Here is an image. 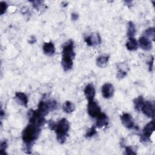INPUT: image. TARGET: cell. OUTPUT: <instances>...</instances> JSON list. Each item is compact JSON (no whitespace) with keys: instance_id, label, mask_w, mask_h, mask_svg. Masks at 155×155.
<instances>
[{"instance_id":"obj_1","label":"cell","mask_w":155,"mask_h":155,"mask_svg":"<svg viewBox=\"0 0 155 155\" xmlns=\"http://www.w3.org/2000/svg\"><path fill=\"white\" fill-rule=\"evenodd\" d=\"M40 132V127L31 123H30L22 131V138L25 145L26 151H28L27 153H31L33 144L39 137Z\"/></svg>"},{"instance_id":"obj_2","label":"cell","mask_w":155,"mask_h":155,"mask_svg":"<svg viewBox=\"0 0 155 155\" xmlns=\"http://www.w3.org/2000/svg\"><path fill=\"white\" fill-rule=\"evenodd\" d=\"M74 56L73 41L70 39L64 44L62 48L61 64L65 71H68L72 68Z\"/></svg>"},{"instance_id":"obj_3","label":"cell","mask_w":155,"mask_h":155,"mask_svg":"<svg viewBox=\"0 0 155 155\" xmlns=\"http://www.w3.org/2000/svg\"><path fill=\"white\" fill-rule=\"evenodd\" d=\"M69 129V122L65 118L61 119L57 124L55 131L56 138L60 143H64L67 137V132Z\"/></svg>"},{"instance_id":"obj_4","label":"cell","mask_w":155,"mask_h":155,"mask_svg":"<svg viewBox=\"0 0 155 155\" xmlns=\"http://www.w3.org/2000/svg\"><path fill=\"white\" fill-rule=\"evenodd\" d=\"M87 111L88 114L92 117H96L101 113L100 107L94 100L88 101L87 104Z\"/></svg>"},{"instance_id":"obj_5","label":"cell","mask_w":155,"mask_h":155,"mask_svg":"<svg viewBox=\"0 0 155 155\" xmlns=\"http://www.w3.org/2000/svg\"><path fill=\"white\" fill-rule=\"evenodd\" d=\"M120 120L122 124L128 129H132L135 126L134 119L129 113H123L120 116Z\"/></svg>"},{"instance_id":"obj_6","label":"cell","mask_w":155,"mask_h":155,"mask_svg":"<svg viewBox=\"0 0 155 155\" xmlns=\"http://www.w3.org/2000/svg\"><path fill=\"white\" fill-rule=\"evenodd\" d=\"M85 41L89 46L99 45L101 43V38L98 33H93L90 36L85 38Z\"/></svg>"},{"instance_id":"obj_7","label":"cell","mask_w":155,"mask_h":155,"mask_svg":"<svg viewBox=\"0 0 155 155\" xmlns=\"http://www.w3.org/2000/svg\"><path fill=\"white\" fill-rule=\"evenodd\" d=\"M141 110L146 116L152 118L154 117V107L151 102L149 101L145 102Z\"/></svg>"},{"instance_id":"obj_8","label":"cell","mask_w":155,"mask_h":155,"mask_svg":"<svg viewBox=\"0 0 155 155\" xmlns=\"http://www.w3.org/2000/svg\"><path fill=\"white\" fill-rule=\"evenodd\" d=\"M102 96L105 99H108L111 97L114 93L113 85L110 83L104 84L101 88Z\"/></svg>"},{"instance_id":"obj_9","label":"cell","mask_w":155,"mask_h":155,"mask_svg":"<svg viewBox=\"0 0 155 155\" xmlns=\"http://www.w3.org/2000/svg\"><path fill=\"white\" fill-rule=\"evenodd\" d=\"M108 124V118L107 116L104 113H101L96 117V127L98 128H102L103 127L107 126Z\"/></svg>"},{"instance_id":"obj_10","label":"cell","mask_w":155,"mask_h":155,"mask_svg":"<svg viewBox=\"0 0 155 155\" xmlns=\"http://www.w3.org/2000/svg\"><path fill=\"white\" fill-rule=\"evenodd\" d=\"M15 99L19 105L26 108L27 107L28 97L25 93L22 92H16Z\"/></svg>"},{"instance_id":"obj_11","label":"cell","mask_w":155,"mask_h":155,"mask_svg":"<svg viewBox=\"0 0 155 155\" xmlns=\"http://www.w3.org/2000/svg\"><path fill=\"white\" fill-rule=\"evenodd\" d=\"M84 92L85 96L86 97L87 99H88V101L93 100L96 92H95V88L91 84H88L85 86Z\"/></svg>"},{"instance_id":"obj_12","label":"cell","mask_w":155,"mask_h":155,"mask_svg":"<svg viewBox=\"0 0 155 155\" xmlns=\"http://www.w3.org/2000/svg\"><path fill=\"white\" fill-rule=\"evenodd\" d=\"M154 130V121L152 120V121L148 122L144 127V128L143 129V133L142 135L148 139H150V136H151Z\"/></svg>"},{"instance_id":"obj_13","label":"cell","mask_w":155,"mask_h":155,"mask_svg":"<svg viewBox=\"0 0 155 155\" xmlns=\"http://www.w3.org/2000/svg\"><path fill=\"white\" fill-rule=\"evenodd\" d=\"M139 45L142 49L145 51L150 50L152 48V44L151 41L143 36L139 38Z\"/></svg>"},{"instance_id":"obj_14","label":"cell","mask_w":155,"mask_h":155,"mask_svg":"<svg viewBox=\"0 0 155 155\" xmlns=\"http://www.w3.org/2000/svg\"><path fill=\"white\" fill-rule=\"evenodd\" d=\"M43 51L45 54L51 56L55 52L54 45L52 42H48L44 43L43 45Z\"/></svg>"},{"instance_id":"obj_15","label":"cell","mask_w":155,"mask_h":155,"mask_svg":"<svg viewBox=\"0 0 155 155\" xmlns=\"http://www.w3.org/2000/svg\"><path fill=\"white\" fill-rule=\"evenodd\" d=\"M36 110L39 112V113H40L42 116H44L47 114L50 111L46 101H40V102L38 104V108Z\"/></svg>"},{"instance_id":"obj_16","label":"cell","mask_w":155,"mask_h":155,"mask_svg":"<svg viewBox=\"0 0 155 155\" xmlns=\"http://www.w3.org/2000/svg\"><path fill=\"white\" fill-rule=\"evenodd\" d=\"M137 47H138V43L136 39L133 37L129 38L126 43L127 48L130 51H134L137 50Z\"/></svg>"},{"instance_id":"obj_17","label":"cell","mask_w":155,"mask_h":155,"mask_svg":"<svg viewBox=\"0 0 155 155\" xmlns=\"http://www.w3.org/2000/svg\"><path fill=\"white\" fill-rule=\"evenodd\" d=\"M133 103H134V108L137 111H139L142 110V108L145 102H144V99L143 97L142 96H139L133 100Z\"/></svg>"},{"instance_id":"obj_18","label":"cell","mask_w":155,"mask_h":155,"mask_svg":"<svg viewBox=\"0 0 155 155\" xmlns=\"http://www.w3.org/2000/svg\"><path fill=\"white\" fill-rule=\"evenodd\" d=\"M109 59L108 56H100L96 59V64L99 67H104L107 65Z\"/></svg>"},{"instance_id":"obj_19","label":"cell","mask_w":155,"mask_h":155,"mask_svg":"<svg viewBox=\"0 0 155 155\" xmlns=\"http://www.w3.org/2000/svg\"><path fill=\"white\" fill-rule=\"evenodd\" d=\"M63 110L67 113H71L75 110V107L73 103L69 101H67L64 102L62 106Z\"/></svg>"},{"instance_id":"obj_20","label":"cell","mask_w":155,"mask_h":155,"mask_svg":"<svg viewBox=\"0 0 155 155\" xmlns=\"http://www.w3.org/2000/svg\"><path fill=\"white\" fill-rule=\"evenodd\" d=\"M136 33V27L132 21H130L128 23V30H127V36L129 38H132L134 36Z\"/></svg>"},{"instance_id":"obj_21","label":"cell","mask_w":155,"mask_h":155,"mask_svg":"<svg viewBox=\"0 0 155 155\" xmlns=\"http://www.w3.org/2000/svg\"><path fill=\"white\" fill-rule=\"evenodd\" d=\"M144 35L145 37H146L147 38L150 39H152L153 41H154V36H155V29L153 27H150L147 28L145 32H144Z\"/></svg>"},{"instance_id":"obj_22","label":"cell","mask_w":155,"mask_h":155,"mask_svg":"<svg viewBox=\"0 0 155 155\" xmlns=\"http://www.w3.org/2000/svg\"><path fill=\"white\" fill-rule=\"evenodd\" d=\"M46 102H47V104L48 105V107L50 111H53L57 108L58 104H57V102L56 101L49 100V101H47Z\"/></svg>"},{"instance_id":"obj_23","label":"cell","mask_w":155,"mask_h":155,"mask_svg":"<svg viewBox=\"0 0 155 155\" xmlns=\"http://www.w3.org/2000/svg\"><path fill=\"white\" fill-rule=\"evenodd\" d=\"M96 133H97V131L96 130V127L93 126L87 131V132L85 134V137H91L93 136L94 134H96Z\"/></svg>"},{"instance_id":"obj_24","label":"cell","mask_w":155,"mask_h":155,"mask_svg":"<svg viewBox=\"0 0 155 155\" xmlns=\"http://www.w3.org/2000/svg\"><path fill=\"white\" fill-rule=\"evenodd\" d=\"M7 8V5L6 2L3 1L1 2H0V14L3 15L5 12Z\"/></svg>"},{"instance_id":"obj_25","label":"cell","mask_w":155,"mask_h":155,"mask_svg":"<svg viewBox=\"0 0 155 155\" xmlns=\"http://www.w3.org/2000/svg\"><path fill=\"white\" fill-rule=\"evenodd\" d=\"M125 153L127 154L130 155V154H136V152L134 151L133 148L131 146H127L125 147Z\"/></svg>"},{"instance_id":"obj_26","label":"cell","mask_w":155,"mask_h":155,"mask_svg":"<svg viewBox=\"0 0 155 155\" xmlns=\"http://www.w3.org/2000/svg\"><path fill=\"white\" fill-rule=\"evenodd\" d=\"M127 75V71H124L122 69H119L117 73V78L119 79H122Z\"/></svg>"},{"instance_id":"obj_27","label":"cell","mask_w":155,"mask_h":155,"mask_svg":"<svg viewBox=\"0 0 155 155\" xmlns=\"http://www.w3.org/2000/svg\"><path fill=\"white\" fill-rule=\"evenodd\" d=\"M1 153L2 154H5V151L7 147V143L6 141H3L1 143Z\"/></svg>"},{"instance_id":"obj_28","label":"cell","mask_w":155,"mask_h":155,"mask_svg":"<svg viewBox=\"0 0 155 155\" xmlns=\"http://www.w3.org/2000/svg\"><path fill=\"white\" fill-rule=\"evenodd\" d=\"M56 126H57V124L53 120H50L48 122V127H50V128L52 130H55L56 128Z\"/></svg>"},{"instance_id":"obj_29","label":"cell","mask_w":155,"mask_h":155,"mask_svg":"<svg viewBox=\"0 0 155 155\" xmlns=\"http://www.w3.org/2000/svg\"><path fill=\"white\" fill-rule=\"evenodd\" d=\"M78 17H79V16H78V13H73L71 14V19H72V20H73V21L77 20V19H78Z\"/></svg>"},{"instance_id":"obj_30","label":"cell","mask_w":155,"mask_h":155,"mask_svg":"<svg viewBox=\"0 0 155 155\" xmlns=\"http://www.w3.org/2000/svg\"><path fill=\"white\" fill-rule=\"evenodd\" d=\"M3 116H4V112H3L2 110H1V117H2Z\"/></svg>"}]
</instances>
